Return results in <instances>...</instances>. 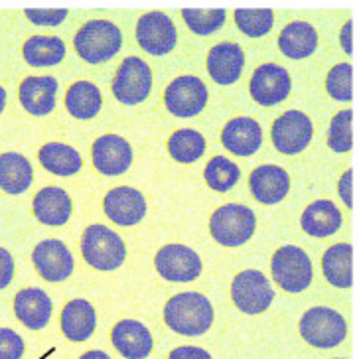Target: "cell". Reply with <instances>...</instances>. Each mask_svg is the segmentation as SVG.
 <instances>
[{
    "instance_id": "ee69618b",
    "label": "cell",
    "mask_w": 359,
    "mask_h": 359,
    "mask_svg": "<svg viewBox=\"0 0 359 359\" xmlns=\"http://www.w3.org/2000/svg\"><path fill=\"white\" fill-rule=\"evenodd\" d=\"M79 359H111V358L107 355L105 351H101V349H93V351H87V353H83Z\"/></svg>"
},
{
    "instance_id": "d4e9b609",
    "label": "cell",
    "mask_w": 359,
    "mask_h": 359,
    "mask_svg": "<svg viewBox=\"0 0 359 359\" xmlns=\"http://www.w3.org/2000/svg\"><path fill=\"white\" fill-rule=\"evenodd\" d=\"M278 48L290 60H304L316 52L318 34L312 24L294 20L286 26L278 36Z\"/></svg>"
},
{
    "instance_id": "b9f144b4",
    "label": "cell",
    "mask_w": 359,
    "mask_h": 359,
    "mask_svg": "<svg viewBox=\"0 0 359 359\" xmlns=\"http://www.w3.org/2000/svg\"><path fill=\"white\" fill-rule=\"evenodd\" d=\"M351 188H353V170H348V172L341 176V180H339L338 190H339V198H341V201L348 205L349 210L353 208V196H351Z\"/></svg>"
},
{
    "instance_id": "2e32d148",
    "label": "cell",
    "mask_w": 359,
    "mask_h": 359,
    "mask_svg": "<svg viewBox=\"0 0 359 359\" xmlns=\"http://www.w3.org/2000/svg\"><path fill=\"white\" fill-rule=\"evenodd\" d=\"M93 164L103 176H121L133 164V148L118 135H103L93 144Z\"/></svg>"
},
{
    "instance_id": "d590c367",
    "label": "cell",
    "mask_w": 359,
    "mask_h": 359,
    "mask_svg": "<svg viewBox=\"0 0 359 359\" xmlns=\"http://www.w3.org/2000/svg\"><path fill=\"white\" fill-rule=\"evenodd\" d=\"M351 123H353V113L346 109L339 111L330 123V133H327V144L334 152H348L353 147V135H351Z\"/></svg>"
},
{
    "instance_id": "8992f818",
    "label": "cell",
    "mask_w": 359,
    "mask_h": 359,
    "mask_svg": "<svg viewBox=\"0 0 359 359\" xmlns=\"http://www.w3.org/2000/svg\"><path fill=\"white\" fill-rule=\"evenodd\" d=\"M271 271L276 285L286 292H302L312 283V261L296 245L276 249L271 261Z\"/></svg>"
},
{
    "instance_id": "30bf717a",
    "label": "cell",
    "mask_w": 359,
    "mask_h": 359,
    "mask_svg": "<svg viewBox=\"0 0 359 359\" xmlns=\"http://www.w3.org/2000/svg\"><path fill=\"white\" fill-rule=\"evenodd\" d=\"M137 42L144 52L152 55H166L178 43L174 22L164 12H147L137 24Z\"/></svg>"
},
{
    "instance_id": "1f68e13d",
    "label": "cell",
    "mask_w": 359,
    "mask_h": 359,
    "mask_svg": "<svg viewBox=\"0 0 359 359\" xmlns=\"http://www.w3.org/2000/svg\"><path fill=\"white\" fill-rule=\"evenodd\" d=\"M168 152L182 164H191L200 160L205 152V138L194 128H180L168 138Z\"/></svg>"
},
{
    "instance_id": "f35d334b",
    "label": "cell",
    "mask_w": 359,
    "mask_h": 359,
    "mask_svg": "<svg viewBox=\"0 0 359 359\" xmlns=\"http://www.w3.org/2000/svg\"><path fill=\"white\" fill-rule=\"evenodd\" d=\"M30 22L38 24V26H57L67 18V11L65 8H60V11H50V8H28L24 12Z\"/></svg>"
},
{
    "instance_id": "52a82bcc",
    "label": "cell",
    "mask_w": 359,
    "mask_h": 359,
    "mask_svg": "<svg viewBox=\"0 0 359 359\" xmlns=\"http://www.w3.org/2000/svg\"><path fill=\"white\" fill-rule=\"evenodd\" d=\"M150 89H152L150 65L137 55L127 57L118 67L113 81V95L116 97V101H121L123 105H138L147 101Z\"/></svg>"
},
{
    "instance_id": "ba28073f",
    "label": "cell",
    "mask_w": 359,
    "mask_h": 359,
    "mask_svg": "<svg viewBox=\"0 0 359 359\" xmlns=\"http://www.w3.org/2000/svg\"><path fill=\"white\" fill-rule=\"evenodd\" d=\"M231 298L235 306L245 314H261L273 304L275 292L261 271H241L231 285Z\"/></svg>"
},
{
    "instance_id": "603a6c76",
    "label": "cell",
    "mask_w": 359,
    "mask_h": 359,
    "mask_svg": "<svg viewBox=\"0 0 359 359\" xmlns=\"http://www.w3.org/2000/svg\"><path fill=\"white\" fill-rule=\"evenodd\" d=\"M32 205L36 219L43 225L57 227L69 222L72 217V198L57 186H50L38 191Z\"/></svg>"
},
{
    "instance_id": "9c48e42d",
    "label": "cell",
    "mask_w": 359,
    "mask_h": 359,
    "mask_svg": "<svg viewBox=\"0 0 359 359\" xmlns=\"http://www.w3.org/2000/svg\"><path fill=\"white\" fill-rule=\"evenodd\" d=\"M164 103L172 115L182 118L196 116L208 103V87L194 75H182L166 87Z\"/></svg>"
},
{
    "instance_id": "4dcf8cb0",
    "label": "cell",
    "mask_w": 359,
    "mask_h": 359,
    "mask_svg": "<svg viewBox=\"0 0 359 359\" xmlns=\"http://www.w3.org/2000/svg\"><path fill=\"white\" fill-rule=\"evenodd\" d=\"M38 158L40 164L48 172H52L55 176H74L81 170V156L75 148L62 144V142H50V144H43L38 152Z\"/></svg>"
},
{
    "instance_id": "484cf974",
    "label": "cell",
    "mask_w": 359,
    "mask_h": 359,
    "mask_svg": "<svg viewBox=\"0 0 359 359\" xmlns=\"http://www.w3.org/2000/svg\"><path fill=\"white\" fill-rule=\"evenodd\" d=\"M300 225L308 235L312 237H330L338 231L341 225V213L336 208V203L330 200H318L310 203L302 217H300Z\"/></svg>"
},
{
    "instance_id": "ac0fdd59",
    "label": "cell",
    "mask_w": 359,
    "mask_h": 359,
    "mask_svg": "<svg viewBox=\"0 0 359 359\" xmlns=\"http://www.w3.org/2000/svg\"><path fill=\"white\" fill-rule=\"evenodd\" d=\"M222 142L237 156H251L263 144V130L251 116H235L223 128Z\"/></svg>"
},
{
    "instance_id": "e0dca14e",
    "label": "cell",
    "mask_w": 359,
    "mask_h": 359,
    "mask_svg": "<svg viewBox=\"0 0 359 359\" xmlns=\"http://www.w3.org/2000/svg\"><path fill=\"white\" fill-rule=\"evenodd\" d=\"M249 186L253 198L261 203L273 205L286 198L290 190V176L288 172L275 164H263L249 176Z\"/></svg>"
},
{
    "instance_id": "4fadbf2b",
    "label": "cell",
    "mask_w": 359,
    "mask_h": 359,
    "mask_svg": "<svg viewBox=\"0 0 359 359\" xmlns=\"http://www.w3.org/2000/svg\"><path fill=\"white\" fill-rule=\"evenodd\" d=\"M290 89H292L290 75H288L285 67L276 64L259 65L255 69L253 77H251V85H249L251 97L263 107H273L283 103L286 97L290 95Z\"/></svg>"
},
{
    "instance_id": "3957f363",
    "label": "cell",
    "mask_w": 359,
    "mask_h": 359,
    "mask_svg": "<svg viewBox=\"0 0 359 359\" xmlns=\"http://www.w3.org/2000/svg\"><path fill=\"white\" fill-rule=\"evenodd\" d=\"M81 253L85 263L97 271H115L125 263L127 247L113 229L101 223H93L83 231Z\"/></svg>"
},
{
    "instance_id": "ab89813d",
    "label": "cell",
    "mask_w": 359,
    "mask_h": 359,
    "mask_svg": "<svg viewBox=\"0 0 359 359\" xmlns=\"http://www.w3.org/2000/svg\"><path fill=\"white\" fill-rule=\"evenodd\" d=\"M12 276H14V259L6 249L0 247V290L11 285Z\"/></svg>"
},
{
    "instance_id": "74e56055",
    "label": "cell",
    "mask_w": 359,
    "mask_h": 359,
    "mask_svg": "<svg viewBox=\"0 0 359 359\" xmlns=\"http://www.w3.org/2000/svg\"><path fill=\"white\" fill-rule=\"evenodd\" d=\"M24 339L11 327H0V359H22Z\"/></svg>"
},
{
    "instance_id": "cb8c5ba5",
    "label": "cell",
    "mask_w": 359,
    "mask_h": 359,
    "mask_svg": "<svg viewBox=\"0 0 359 359\" xmlns=\"http://www.w3.org/2000/svg\"><path fill=\"white\" fill-rule=\"evenodd\" d=\"M95 308L83 298L67 302L64 310H62V332H64L65 338L72 339V341L89 339L91 334L95 332Z\"/></svg>"
},
{
    "instance_id": "8fae6325",
    "label": "cell",
    "mask_w": 359,
    "mask_h": 359,
    "mask_svg": "<svg viewBox=\"0 0 359 359\" xmlns=\"http://www.w3.org/2000/svg\"><path fill=\"white\" fill-rule=\"evenodd\" d=\"M156 271L170 283H191L201 275V259L186 245H164L154 259Z\"/></svg>"
},
{
    "instance_id": "83f0119b",
    "label": "cell",
    "mask_w": 359,
    "mask_h": 359,
    "mask_svg": "<svg viewBox=\"0 0 359 359\" xmlns=\"http://www.w3.org/2000/svg\"><path fill=\"white\" fill-rule=\"evenodd\" d=\"M34 178L32 164L18 152L0 154V188L6 194H24Z\"/></svg>"
},
{
    "instance_id": "9a60e30c",
    "label": "cell",
    "mask_w": 359,
    "mask_h": 359,
    "mask_svg": "<svg viewBox=\"0 0 359 359\" xmlns=\"http://www.w3.org/2000/svg\"><path fill=\"white\" fill-rule=\"evenodd\" d=\"M103 210L111 222L128 227V225H137L144 219L147 200L135 188L121 186V188H115L107 194L103 200Z\"/></svg>"
},
{
    "instance_id": "e575fe53",
    "label": "cell",
    "mask_w": 359,
    "mask_h": 359,
    "mask_svg": "<svg viewBox=\"0 0 359 359\" xmlns=\"http://www.w3.org/2000/svg\"><path fill=\"white\" fill-rule=\"evenodd\" d=\"M182 16L188 24L194 34H200V36H210V34L217 32L225 24V11L223 8H210V11H203V8H184Z\"/></svg>"
},
{
    "instance_id": "4316f807",
    "label": "cell",
    "mask_w": 359,
    "mask_h": 359,
    "mask_svg": "<svg viewBox=\"0 0 359 359\" xmlns=\"http://www.w3.org/2000/svg\"><path fill=\"white\" fill-rule=\"evenodd\" d=\"M322 271L326 280L338 288H349L353 283V249L348 243L330 247L322 257Z\"/></svg>"
},
{
    "instance_id": "60d3db41",
    "label": "cell",
    "mask_w": 359,
    "mask_h": 359,
    "mask_svg": "<svg viewBox=\"0 0 359 359\" xmlns=\"http://www.w3.org/2000/svg\"><path fill=\"white\" fill-rule=\"evenodd\" d=\"M168 359H212L210 351L201 348H194V346H182L170 351Z\"/></svg>"
},
{
    "instance_id": "836d02e7",
    "label": "cell",
    "mask_w": 359,
    "mask_h": 359,
    "mask_svg": "<svg viewBox=\"0 0 359 359\" xmlns=\"http://www.w3.org/2000/svg\"><path fill=\"white\" fill-rule=\"evenodd\" d=\"M237 28L249 38H261L271 32L275 24V14L269 8H239L235 11Z\"/></svg>"
},
{
    "instance_id": "5bb4252c",
    "label": "cell",
    "mask_w": 359,
    "mask_h": 359,
    "mask_svg": "<svg viewBox=\"0 0 359 359\" xmlns=\"http://www.w3.org/2000/svg\"><path fill=\"white\" fill-rule=\"evenodd\" d=\"M32 261L36 271L48 283H62L74 273V257L57 239H46L36 245Z\"/></svg>"
},
{
    "instance_id": "7bdbcfd3",
    "label": "cell",
    "mask_w": 359,
    "mask_h": 359,
    "mask_svg": "<svg viewBox=\"0 0 359 359\" xmlns=\"http://www.w3.org/2000/svg\"><path fill=\"white\" fill-rule=\"evenodd\" d=\"M351 32H353V22L349 20V22H346V24H344V28H341V34H339V40H341V46H344V52H346V53L353 52Z\"/></svg>"
},
{
    "instance_id": "7402d4cb",
    "label": "cell",
    "mask_w": 359,
    "mask_h": 359,
    "mask_svg": "<svg viewBox=\"0 0 359 359\" xmlns=\"http://www.w3.org/2000/svg\"><path fill=\"white\" fill-rule=\"evenodd\" d=\"M53 304L40 288H24L14 298V312L22 324L30 330H42L52 318Z\"/></svg>"
},
{
    "instance_id": "f546056e",
    "label": "cell",
    "mask_w": 359,
    "mask_h": 359,
    "mask_svg": "<svg viewBox=\"0 0 359 359\" xmlns=\"http://www.w3.org/2000/svg\"><path fill=\"white\" fill-rule=\"evenodd\" d=\"M22 55L32 67H52L65 57V43L57 36H32L24 43Z\"/></svg>"
},
{
    "instance_id": "d6a6232c",
    "label": "cell",
    "mask_w": 359,
    "mask_h": 359,
    "mask_svg": "<svg viewBox=\"0 0 359 359\" xmlns=\"http://www.w3.org/2000/svg\"><path fill=\"white\" fill-rule=\"evenodd\" d=\"M203 176L213 191H229L239 182L241 170L225 156H215L208 162Z\"/></svg>"
},
{
    "instance_id": "d6986e66",
    "label": "cell",
    "mask_w": 359,
    "mask_h": 359,
    "mask_svg": "<svg viewBox=\"0 0 359 359\" xmlns=\"http://www.w3.org/2000/svg\"><path fill=\"white\" fill-rule=\"evenodd\" d=\"M245 53L241 46L223 42L213 46L208 55V74L215 83L231 85L243 74Z\"/></svg>"
},
{
    "instance_id": "ffe728a7",
    "label": "cell",
    "mask_w": 359,
    "mask_h": 359,
    "mask_svg": "<svg viewBox=\"0 0 359 359\" xmlns=\"http://www.w3.org/2000/svg\"><path fill=\"white\" fill-rule=\"evenodd\" d=\"M113 346L127 359H144L152 351V336L148 327L138 320H121L113 327Z\"/></svg>"
},
{
    "instance_id": "277c9868",
    "label": "cell",
    "mask_w": 359,
    "mask_h": 359,
    "mask_svg": "<svg viewBox=\"0 0 359 359\" xmlns=\"http://www.w3.org/2000/svg\"><path fill=\"white\" fill-rule=\"evenodd\" d=\"M257 217L251 208L239 203H227L215 210L210 219L212 237L225 247H239L253 237Z\"/></svg>"
},
{
    "instance_id": "5b68a950",
    "label": "cell",
    "mask_w": 359,
    "mask_h": 359,
    "mask_svg": "<svg viewBox=\"0 0 359 359\" xmlns=\"http://www.w3.org/2000/svg\"><path fill=\"white\" fill-rule=\"evenodd\" d=\"M346 320L332 308L314 306L300 318V336L314 348H336L346 339Z\"/></svg>"
},
{
    "instance_id": "7c38bea8",
    "label": "cell",
    "mask_w": 359,
    "mask_h": 359,
    "mask_svg": "<svg viewBox=\"0 0 359 359\" xmlns=\"http://www.w3.org/2000/svg\"><path fill=\"white\" fill-rule=\"evenodd\" d=\"M312 121L300 111H286L273 123L271 138L278 152L283 154H298L312 140Z\"/></svg>"
},
{
    "instance_id": "f1b7e54d",
    "label": "cell",
    "mask_w": 359,
    "mask_h": 359,
    "mask_svg": "<svg viewBox=\"0 0 359 359\" xmlns=\"http://www.w3.org/2000/svg\"><path fill=\"white\" fill-rule=\"evenodd\" d=\"M103 97L95 83L91 81H75L65 93V109L67 113L79 121H87L101 111Z\"/></svg>"
},
{
    "instance_id": "6da1fadb",
    "label": "cell",
    "mask_w": 359,
    "mask_h": 359,
    "mask_svg": "<svg viewBox=\"0 0 359 359\" xmlns=\"http://www.w3.org/2000/svg\"><path fill=\"white\" fill-rule=\"evenodd\" d=\"M164 322L180 336H201L213 324L212 302L200 292H182L172 296L164 308Z\"/></svg>"
},
{
    "instance_id": "44dd1931",
    "label": "cell",
    "mask_w": 359,
    "mask_h": 359,
    "mask_svg": "<svg viewBox=\"0 0 359 359\" xmlns=\"http://www.w3.org/2000/svg\"><path fill=\"white\" fill-rule=\"evenodd\" d=\"M55 93H57V81L50 75L26 77L18 89L22 107L34 116L52 113L55 109Z\"/></svg>"
},
{
    "instance_id": "8d00e7d4",
    "label": "cell",
    "mask_w": 359,
    "mask_h": 359,
    "mask_svg": "<svg viewBox=\"0 0 359 359\" xmlns=\"http://www.w3.org/2000/svg\"><path fill=\"white\" fill-rule=\"evenodd\" d=\"M326 89L336 101L353 99V72L349 64H338L330 69L326 77Z\"/></svg>"
},
{
    "instance_id": "f6af8a7d",
    "label": "cell",
    "mask_w": 359,
    "mask_h": 359,
    "mask_svg": "<svg viewBox=\"0 0 359 359\" xmlns=\"http://www.w3.org/2000/svg\"><path fill=\"white\" fill-rule=\"evenodd\" d=\"M4 105H6V91L4 87H0V113L4 111Z\"/></svg>"
},
{
    "instance_id": "7a4b0ae2",
    "label": "cell",
    "mask_w": 359,
    "mask_h": 359,
    "mask_svg": "<svg viewBox=\"0 0 359 359\" xmlns=\"http://www.w3.org/2000/svg\"><path fill=\"white\" fill-rule=\"evenodd\" d=\"M75 52L83 57L87 64H101L118 53L123 46V34L113 22L95 18L85 22L75 34Z\"/></svg>"
}]
</instances>
